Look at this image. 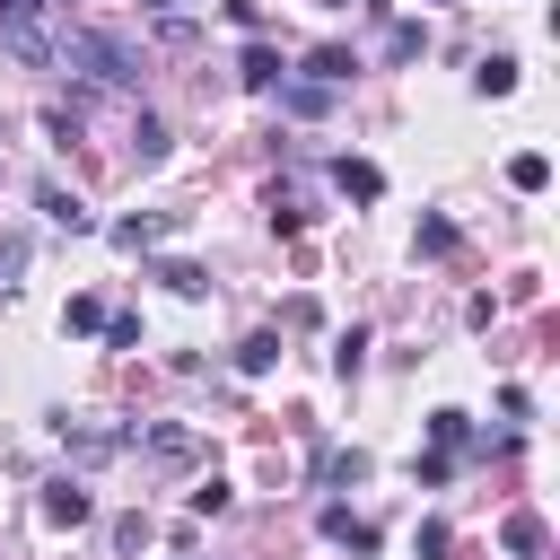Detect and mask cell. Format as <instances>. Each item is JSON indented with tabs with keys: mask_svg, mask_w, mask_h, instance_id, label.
<instances>
[{
	"mask_svg": "<svg viewBox=\"0 0 560 560\" xmlns=\"http://www.w3.org/2000/svg\"><path fill=\"white\" fill-rule=\"evenodd\" d=\"M52 52H61L70 70H88L96 88H131V70H140V61H131V44H114V35H88V26H79V35H61Z\"/></svg>",
	"mask_w": 560,
	"mask_h": 560,
	"instance_id": "obj_1",
	"label": "cell"
},
{
	"mask_svg": "<svg viewBox=\"0 0 560 560\" xmlns=\"http://www.w3.org/2000/svg\"><path fill=\"white\" fill-rule=\"evenodd\" d=\"M35 201H44V219H52V228H70V236H88V228H96V219H88V201H79V192H61V184H35Z\"/></svg>",
	"mask_w": 560,
	"mask_h": 560,
	"instance_id": "obj_2",
	"label": "cell"
},
{
	"mask_svg": "<svg viewBox=\"0 0 560 560\" xmlns=\"http://www.w3.org/2000/svg\"><path fill=\"white\" fill-rule=\"evenodd\" d=\"M88 516H96V499H88L79 481H52V490H44V525H88Z\"/></svg>",
	"mask_w": 560,
	"mask_h": 560,
	"instance_id": "obj_3",
	"label": "cell"
},
{
	"mask_svg": "<svg viewBox=\"0 0 560 560\" xmlns=\"http://www.w3.org/2000/svg\"><path fill=\"white\" fill-rule=\"evenodd\" d=\"M350 70H359V61H350L341 44H324V52H306V88H324V96H332V88H341Z\"/></svg>",
	"mask_w": 560,
	"mask_h": 560,
	"instance_id": "obj_4",
	"label": "cell"
},
{
	"mask_svg": "<svg viewBox=\"0 0 560 560\" xmlns=\"http://www.w3.org/2000/svg\"><path fill=\"white\" fill-rule=\"evenodd\" d=\"M158 236H175V219H114V245L122 254H149Z\"/></svg>",
	"mask_w": 560,
	"mask_h": 560,
	"instance_id": "obj_5",
	"label": "cell"
},
{
	"mask_svg": "<svg viewBox=\"0 0 560 560\" xmlns=\"http://www.w3.org/2000/svg\"><path fill=\"white\" fill-rule=\"evenodd\" d=\"M499 542H508L516 560H542V542H551V534H542V516H508V534H499Z\"/></svg>",
	"mask_w": 560,
	"mask_h": 560,
	"instance_id": "obj_6",
	"label": "cell"
},
{
	"mask_svg": "<svg viewBox=\"0 0 560 560\" xmlns=\"http://www.w3.org/2000/svg\"><path fill=\"white\" fill-rule=\"evenodd\" d=\"M131 158H140V166H158V158H166V122H158V114H140V122H131Z\"/></svg>",
	"mask_w": 560,
	"mask_h": 560,
	"instance_id": "obj_7",
	"label": "cell"
},
{
	"mask_svg": "<svg viewBox=\"0 0 560 560\" xmlns=\"http://www.w3.org/2000/svg\"><path fill=\"white\" fill-rule=\"evenodd\" d=\"M332 184H341V192H359V201H376V192H385V175H376V166H359V158H341V166H332Z\"/></svg>",
	"mask_w": 560,
	"mask_h": 560,
	"instance_id": "obj_8",
	"label": "cell"
},
{
	"mask_svg": "<svg viewBox=\"0 0 560 560\" xmlns=\"http://www.w3.org/2000/svg\"><path fill=\"white\" fill-rule=\"evenodd\" d=\"M429 438H438V455H455V446H472V420L464 411H429Z\"/></svg>",
	"mask_w": 560,
	"mask_h": 560,
	"instance_id": "obj_9",
	"label": "cell"
},
{
	"mask_svg": "<svg viewBox=\"0 0 560 560\" xmlns=\"http://www.w3.org/2000/svg\"><path fill=\"white\" fill-rule=\"evenodd\" d=\"M324 534H332V542H350V551H376V534H368L350 508H324Z\"/></svg>",
	"mask_w": 560,
	"mask_h": 560,
	"instance_id": "obj_10",
	"label": "cell"
},
{
	"mask_svg": "<svg viewBox=\"0 0 560 560\" xmlns=\"http://www.w3.org/2000/svg\"><path fill=\"white\" fill-rule=\"evenodd\" d=\"M245 88H280V52L271 44H245Z\"/></svg>",
	"mask_w": 560,
	"mask_h": 560,
	"instance_id": "obj_11",
	"label": "cell"
},
{
	"mask_svg": "<svg viewBox=\"0 0 560 560\" xmlns=\"http://www.w3.org/2000/svg\"><path fill=\"white\" fill-rule=\"evenodd\" d=\"M158 280H166L175 298H201V289H210V271H201V262H158Z\"/></svg>",
	"mask_w": 560,
	"mask_h": 560,
	"instance_id": "obj_12",
	"label": "cell"
},
{
	"mask_svg": "<svg viewBox=\"0 0 560 560\" xmlns=\"http://www.w3.org/2000/svg\"><path fill=\"white\" fill-rule=\"evenodd\" d=\"M271 359H280V332H245V350H236V368H245V376H262Z\"/></svg>",
	"mask_w": 560,
	"mask_h": 560,
	"instance_id": "obj_13",
	"label": "cell"
},
{
	"mask_svg": "<svg viewBox=\"0 0 560 560\" xmlns=\"http://www.w3.org/2000/svg\"><path fill=\"white\" fill-rule=\"evenodd\" d=\"M149 455L158 464H192V429H149Z\"/></svg>",
	"mask_w": 560,
	"mask_h": 560,
	"instance_id": "obj_14",
	"label": "cell"
},
{
	"mask_svg": "<svg viewBox=\"0 0 560 560\" xmlns=\"http://www.w3.org/2000/svg\"><path fill=\"white\" fill-rule=\"evenodd\" d=\"M508 184H516V192H542V184H551V166H542V149H525V158L508 166Z\"/></svg>",
	"mask_w": 560,
	"mask_h": 560,
	"instance_id": "obj_15",
	"label": "cell"
},
{
	"mask_svg": "<svg viewBox=\"0 0 560 560\" xmlns=\"http://www.w3.org/2000/svg\"><path fill=\"white\" fill-rule=\"evenodd\" d=\"M508 88H516V61H508V52H499V61H481V96H508Z\"/></svg>",
	"mask_w": 560,
	"mask_h": 560,
	"instance_id": "obj_16",
	"label": "cell"
},
{
	"mask_svg": "<svg viewBox=\"0 0 560 560\" xmlns=\"http://www.w3.org/2000/svg\"><path fill=\"white\" fill-rule=\"evenodd\" d=\"M359 359H368V332H341V341H332V368H341V376H359Z\"/></svg>",
	"mask_w": 560,
	"mask_h": 560,
	"instance_id": "obj_17",
	"label": "cell"
},
{
	"mask_svg": "<svg viewBox=\"0 0 560 560\" xmlns=\"http://www.w3.org/2000/svg\"><path fill=\"white\" fill-rule=\"evenodd\" d=\"M420 44H429L420 26H394V35H385V52H394V61H420Z\"/></svg>",
	"mask_w": 560,
	"mask_h": 560,
	"instance_id": "obj_18",
	"label": "cell"
},
{
	"mask_svg": "<svg viewBox=\"0 0 560 560\" xmlns=\"http://www.w3.org/2000/svg\"><path fill=\"white\" fill-rule=\"evenodd\" d=\"M420 254H455V228L446 219H420Z\"/></svg>",
	"mask_w": 560,
	"mask_h": 560,
	"instance_id": "obj_19",
	"label": "cell"
},
{
	"mask_svg": "<svg viewBox=\"0 0 560 560\" xmlns=\"http://www.w3.org/2000/svg\"><path fill=\"white\" fill-rule=\"evenodd\" d=\"M61 324H70V332H96V324H105V306H96V298H70V315H61Z\"/></svg>",
	"mask_w": 560,
	"mask_h": 560,
	"instance_id": "obj_20",
	"label": "cell"
},
{
	"mask_svg": "<svg viewBox=\"0 0 560 560\" xmlns=\"http://www.w3.org/2000/svg\"><path fill=\"white\" fill-rule=\"evenodd\" d=\"M359 472H368V455H324V481H341V490H350Z\"/></svg>",
	"mask_w": 560,
	"mask_h": 560,
	"instance_id": "obj_21",
	"label": "cell"
},
{
	"mask_svg": "<svg viewBox=\"0 0 560 560\" xmlns=\"http://www.w3.org/2000/svg\"><path fill=\"white\" fill-rule=\"evenodd\" d=\"M192 516H228V481H201L192 490Z\"/></svg>",
	"mask_w": 560,
	"mask_h": 560,
	"instance_id": "obj_22",
	"label": "cell"
},
{
	"mask_svg": "<svg viewBox=\"0 0 560 560\" xmlns=\"http://www.w3.org/2000/svg\"><path fill=\"white\" fill-rule=\"evenodd\" d=\"M411 551H420V560H446V525H438V516H429V525H420V534H411Z\"/></svg>",
	"mask_w": 560,
	"mask_h": 560,
	"instance_id": "obj_23",
	"label": "cell"
},
{
	"mask_svg": "<svg viewBox=\"0 0 560 560\" xmlns=\"http://www.w3.org/2000/svg\"><path fill=\"white\" fill-rule=\"evenodd\" d=\"M18 9H35V0H0V18H18Z\"/></svg>",
	"mask_w": 560,
	"mask_h": 560,
	"instance_id": "obj_24",
	"label": "cell"
},
{
	"mask_svg": "<svg viewBox=\"0 0 560 560\" xmlns=\"http://www.w3.org/2000/svg\"><path fill=\"white\" fill-rule=\"evenodd\" d=\"M140 9H175V0H140Z\"/></svg>",
	"mask_w": 560,
	"mask_h": 560,
	"instance_id": "obj_25",
	"label": "cell"
}]
</instances>
